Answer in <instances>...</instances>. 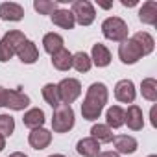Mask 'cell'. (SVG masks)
Here are the masks:
<instances>
[{
  "label": "cell",
  "instance_id": "obj_4",
  "mask_svg": "<svg viewBox=\"0 0 157 157\" xmlns=\"http://www.w3.org/2000/svg\"><path fill=\"white\" fill-rule=\"evenodd\" d=\"M70 13L74 15V21L82 26H91L96 19V11L89 0H76L72 4Z\"/></svg>",
  "mask_w": 157,
  "mask_h": 157
},
{
  "label": "cell",
  "instance_id": "obj_12",
  "mask_svg": "<svg viewBox=\"0 0 157 157\" xmlns=\"http://www.w3.org/2000/svg\"><path fill=\"white\" fill-rule=\"evenodd\" d=\"M15 54H17L19 59H21L22 63H26V65H32V63H35V61L39 59V50H37L35 43H33V41H28V39L17 48Z\"/></svg>",
  "mask_w": 157,
  "mask_h": 157
},
{
  "label": "cell",
  "instance_id": "obj_9",
  "mask_svg": "<svg viewBox=\"0 0 157 157\" xmlns=\"http://www.w3.org/2000/svg\"><path fill=\"white\" fill-rule=\"evenodd\" d=\"M0 17H2V21H10V22L22 21L24 8L15 2H4V4H0Z\"/></svg>",
  "mask_w": 157,
  "mask_h": 157
},
{
  "label": "cell",
  "instance_id": "obj_16",
  "mask_svg": "<svg viewBox=\"0 0 157 157\" xmlns=\"http://www.w3.org/2000/svg\"><path fill=\"white\" fill-rule=\"evenodd\" d=\"M91 61L96 65V67H107L109 63H111V52H109V48L105 46V44H102V43H96V44H93V56H91Z\"/></svg>",
  "mask_w": 157,
  "mask_h": 157
},
{
  "label": "cell",
  "instance_id": "obj_28",
  "mask_svg": "<svg viewBox=\"0 0 157 157\" xmlns=\"http://www.w3.org/2000/svg\"><path fill=\"white\" fill-rule=\"evenodd\" d=\"M33 8H35V11H39V15H52L56 10H59V2H50V0H35Z\"/></svg>",
  "mask_w": 157,
  "mask_h": 157
},
{
  "label": "cell",
  "instance_id": "obj_29",
  "mask_svg": "<svg viewBox=\"0 0 157 157\" xmlns=\"http://www.w3.org/2000/svg\"><path fill=\"white\" fill-rule=\"evenodd\" d=\"M15 131V118L11 115H0V135L4 139Z\"/></svg>",
  "mask_w": 157,
  "mask_h": 157
},
{
  "label": "cell",
  "instance_id": "obj_37",
  "mask_svg": "<svg viewBox=\"0 0 157 157\" xmlns=\"http://www.w3.org/2000/svg\"><path fill=\"white\" fill-rule=\"evenodd\" d=\"M48 157H65V155H61V153H54V155H48Z\"/></svg>",
  "mask_w": 157,
  "mask_h": 157
},
{
  "label": "cell",
  "instance_id": "obj_6",
  "mask_svg": "<svg viewBox=\"0 0 157 157\" xmlns=\"http://www.w3.org/2000/svg\"><path fill=\"white\" fill-rule=\"evenodd\" d=\"M118 57L124 65H135L142 57V50L133 39H126L118 46Z\"/></svg>",
  "mask_w": 157,
  "mask_h": 157
},
{
  "label": "cell",
  "instance_id": "obj_17",
  "mask_svg": "<svg viewBox=\"0 0 157 157\" xmlns=\"http://www.w3.org/2000/svg\"><path fill=\"white\" fill-rule=\"evenodd\" d=\"M50 17H52V22H54L56 26L63 28V30H72L74 24H76L74 15L70 13V10H56Z\"/></svg>",
  "mask_w": 157,
  "mask_h": 157
},
{
  "label": "cell",
  "instance_id": "obj_31",
  "mask_svg": "<svg viewBox=\"0 0 157 157\" xmlns=\"http://www.w3.org/2000/svg\"><path fill=\"white\" fill-rule=\"evenodd\" d=\"M6 96H8V89L0 87V107H6Z\"/></svg>",
  "mask_w": 157,
  "mask_h": 157
},
{
  "label": "cell",
  "instance_id": "obj_27",
  "mask_svg": "<svg viewBox=\"0 0 157 157\" xmlns=\"http://www.w3.org/2000/svg\"><path fill=\"white\" fill-rule=\"evenodd\" d=\"M13 52H17V48L26 41V35L22 33V32H19V30H10L6 35H4V39H2Z\"/></svg>",
  "mask_w": 157,
  "mask_h": 157
},
{
  "label": "cell",
  "instance_id": "obj_22",
  "mask_svg": "<svg viewBox=\"0 0 157 157\" xmlns=\"http://www.w3.org/2000/svg\"><path fill=\"white\" fill-rule=\"evenodd\" d=\"M105 118H107V124H105V126L117 129V128L124 126V109H122L120 105H113V107L107 109Z\"/></svg>",
  "mask_w": 157,
  "mask_h": 157
},
{
  "label": "cell",
  "instance_id": "obj_36",
  "mask_svg": "<svg viewBox=\"0 0 157 157\" xmlns=\"http://www.w3.org/2000/svg\"><path fill=\"white\" fill-rule=\"evenodd\" d=\"M10 157H28L26 153H22V151H15V153H11Z\"/></svg>",
  "mask_w": 157,
  "mask_h": 157
},
{
  "label": "cell",
  "instance_id": "obj_13",
  "mask_svg": "<svg viewBox=\"0 0 157 157\" xmlns=\"http://www.w3.org/2000/svg\"><path fill=\"white\" fill-rule=\"evenodd\" d=\"M113 144L118 153H135L139 148V142L131 135H117L113 137Z\"/></svg>",
  "mask_w": 157,
  "mask_h": 157
},
{
  "label": "cell",
  "instance_id": "obj_1",
  "mask_svg": "<svg viewBox=\"0 0 157 157\" xmlns=\"http://www.w3.org/2000/svg\"><path fill=\"white\" fill-rule=\"evenodd\" d=\"M107 96H109V93H107L105 83H100V82L93 83L87 89L85 100L82 104V115H83V118L85 120H96L102 115V111H104V107L107 104Z\"/></svg>",
  "mask_w": 157,
  "mask_h": 157
},
{
  "label": "cell",
  "instance_id": "obj_2",
  "mask_svg": "<svg viewBox=\"0 0 157 157\" xmlns=\"http://www.w3.org/2000/svg\"><path fill=\"white\" fill-rule=\"evenodd\" d=\"M74 128V111L67 104H59L54 109L52 117V129L56 133H67Z\"/></svg>",
  "mask_w": 157,
  "mask_h": 157
},
{
  "label": "cell",
  "instance_id": "obj_10",
  "mask_svg": "<svg viewBox=\"0 0 157 157\" xmlns=\"http://www.w3.org/2000/svg\"><path fill=\"white\" fill-rule=\"evenodd\" d=\"M30 105V96L24 94L22 91L15 89V91H8V96H6V107L13 109V111H22Z\"/></svg>",
  "mask_w": 157,
  "mask_h": 157
},
{
  "label": "cell",
  "instance_id": "obj_14",
  "mask_svg": "<svg viewBox=\"0 0 157 157\" xmlns=\"http://www.w3.org/2000/svg\"><path fill=\"white\" fill-rule=\"evenodd\" d=\"M139 19L144 24L155 26L157 24V2L155 0H148L142 4V8L139 10Z\"/></svg>",
  "mask_w": 157,
  "mask_h": 157
},
{
  "label": "cell",
  "instance_id": "obj_19",
  "mask_svg": "<svg viewBox=\"0 0 157 157\" xmlns=\"http://www.w3.org/2000/svg\"><path fill=\"white\" fill-rule=\"evenodd\" d=\"M65 44V41H63V37L59 35V33H46L44 37H43V46H44V52H48L50 56H54L56 52H59L61 48H65L63 46Z\"/></svg>",
  "mask_w": 157,
  "mask_h": 157
},
{
  "label": "cell",
  "instance_id": "obj_25",
  "mask_svg": "<svg viewBox=\"0 0 157 157\" xmlns=\"http://www.w3.org/2000/svg\"><path fill=\"white\" fill-rule=\"evenodd\" d=\"M140 93L148 102H157V82L153 78H144L140 83Z\"/></svg>",
  "mask_w": 157,
  "mask_h": 157
},
{
  "label": "cell",
  "instance_id": "obj_7",
  "mask_svg": "<svg viewBox=\"0 0 157 157\" xmlns=\"http://www.w3.org/2000/svg\"><path fill=\"white\" fill-rule=\"evenodd\" d=\"M115 96L118 102L122 104H133L137 93H135V85L131 80H120L117 85H115Z\"/></svg>",
  "mask_w": 157,
  "mask_h": 157
},
{
  "label": "cell",
  "instance_id": "obj_24",
  "mask_svg": "<svg viewBox=\"0 0 157 157\" xmlns=\"http://www.w3.org/2000/svg\"><path fill=\"white\" fill-rule=\"evenodd\" d=\"M72 67L78 72H89L93 67V61L85 52H76V54H72Z\"/></svg>",
  "mask_w": 157,
  "mask_h": 157
},
{
  "label": "cell",
  "instance_id": "obj_32",
  "mask_svg": "<svg viewBox=\"0 0 157 157\" xmlns=\"http://www.w3.org/2000/svg\"><path fill=\"white\" fill-rule=\"evenodd\" d=\"M96 157H120L117 151H100Z\"/></svg>",
  "mask_w": 157,
  "mask_h": 157
},
{
  "label": "cell",
  "instance_id": "obj_15",
  "mask_svg": "<svg viewBox=\"0 0 157 157\" xmlns=\"http://www.w3.org/2000/svg\"><path fill=\"white\" fill-rule=\"evenodd\" d=\"M76 150H78V153L83 155V157H96L100 153V142H96L93 137H85L82 140H78Z\"/></svg>",
  "mask_w": 157,
  "mask_h": 157
},
{
  "label": "cell",
  "instance_id": "obj_11",
  "mask_svg": "<svg viewBox=\"0 0 157 157\" xmlns=\"http://www.w3.org/2000/svg\"><path fill=\"white\" fill-rule=\"evenodd\" d=\"M124 124H128L129 129L139 131L144 126V117H142V109L139 105H129L128 111H124Z\"/></svg>",
  "mask_w": 157,
  "mask_h": 157
},
{
  "label": "cell",
  "instance_id": "obj_34",
  "mask_svg": "<svg viewBox=\"0 0 157 157\" xmlns=\"http://www.w3.org/2000/svg\"><path fill=\"white\" fill-rule=\"evenodd\" d=\"M151 126H153V128L157 126V120H155V107H151Z\"/></svg>",
  "mask_w": 157,
  "mask_h": 157
},
{
  "label": "cell",
  "instance_id": "obj_35",
  "mask_svg": "<svg viewBox=\"0 0 157 157\" xmlns=\"http://www.w3.org/2000/svg\"><path fill=\"white\" fill-rule=\"evenodd\" d=\"M4 148H6V139H4L2 135H0V151H2Z\"/></svg>",
  "mask_w": 157,
  "mask_h": 157
},
{
  "label": "cell",
  "instance_id": "obj_5",
  "mask_svg": "<svg viewBox=\"0 0 157 157\" xmlns=\"http://www.w3.org/2000/svg\"><path fill=\"white\" fill-rule=\"evenodd\" d=\"M57 93H59V98L63 104L70 105L74 100L80 98L82 94V83L76 80V78H65L57 83Z\"/></svg>",
  "mask_w": 157,
  "mask_h": 157
},
{
  "label": "cell",
  "instance_id": "obj_26",
  "mask_svg": "<svg viewBox=\"0 0 157 157\" xmlns=\"http://www.w3.org/2000/svg\"><path fill=\"white\" fill-rule=\"evenodd\" d=\"M43 98H44V102L48 104V105H52L54 109L61 104V98H59V93H57V85H54V83H46L44 87H43Z\"/></svg>",
  "mask_w": 157,
  "mask_h": 157
},
{
  "label": "cell",
  "instance_id": "obj_18",
  "mask_svg": "<svg viewBox=\"0 0 157 157\" xmlns=\"http://www.w3.org/2000/svg\"><path fill=\"white\" fill-rule=\"evenodd\" d=\"M22 122H24V126L30 128V129L43 128V124H44V111L39 109V107H33V109H30V111L24 113Z\"/></svg>",
  "mask_w": 157,
  "mask_h": 157
},
{
  "label": "cell",
  "instance_id": "obj_3",
  "mask_svg": "<svg viewBox=\"0 0 157 157\" xmlns=\"http://www.w3.org/2000/svg\"><path fill=\"white\" fill-rule=\"evenodd\" d=\"M102 33L109 41L122 43L128 39V24L120 17H107L102 22Z\"/></svg>",
  "mask_w": 157,
  "mask_h": 157
},
{
  "label": "cell",
  "instance_id": "obj_20",
  "mask_svg": "<svg viewBox=\"0 0 157 157\" xmlns=\"http://www.w3.org/2000/svg\"><path fill=\"white\" fill-rule=\"evenodd\" d=\"M139 46H140V50H142V56H148V54H151L153 52V48H155V41H153V37L148 33V32H137L133 37H131Z\"/></svg>",
  "mask_w": 157,
  "mask_h": 157
},
{
  "label": "cell",
  "instance_id": "obj_8",
  "mask_svg": "<svg viewBox=\"0 0 157 157\" xmlns=\"http://www.w3.org/2000/svg\"><path fill=\"white\" fill-rule=\"evenodd\" d=\"M28 142L33 150H44L50 142H52V133L44 128H37L32 129V133L28 135Z\"/></svg>",
  "mask_w": 157,
  "mask_h": 157
},
{
  "label": "cell",
  "instance_id": "obj_23",
  "mask_svg": "<svg viewBox=\"0 0 157 157\" xmlns=\"http://www.w3.org/2000/svg\"><path fill=\"white\" fill-rule=\"evenodd\" d=\"M91 137L96 140V142H111L113 140V131L109 126L105 124H94L91 128Z\"/></svg>",
  "mask_w": 157,
  "mask_h": 157
},
{
  "label": "cell",
  "instance_id": "obj_38",
  "mask_svg": "<svg viewBox=\"0 0 157 157\" xmlns=\"http://www.w3.org/2000/svg\"><path fill=\"white\" fill-rule=\"evenodd\" d=\"M148 157H157V155H148Z\"/></svg>",
  "mask_w": 157,
  "mask_h": 157
},
{
  "label": "cell",
  "instance_id": "obj_30",
  "mask_svg": "<svg viewBox=\"0 0 157 157\" xmlns=\"http://www.w3.org/2000/svg\"><path fill=\"white\" fill-rule=\"evenodd\" d=\"M15 56V52L4 43V41H0V63H6V61H10L11 57Z\"/></svg>",
  "mask_w": 157,
  "mask_h": 157
},
{
  "label": "cell",
  "instance_id": "obj_21",
  "mask_svg": "<svg viewBox=\"0 0 157 157\" xmlns=\"http://www.w3.org/2000/svg\"><path fill=\"white\" fill-rule=\"evenodd\" d=\"M52 65L57 70H68L72 67V54L67 48H61L59 52H56L52 56Z\"/></svg>",
  "mask_w": 157,
  "mask_h": 157
},
{
  "label": "cell",
  "instance_id": "obj_33",
  "mask_svg": "<svg viewBox=\"0 0 157 157\" xmlns=\"http://www.w3.org/2000/svg\"><path fill=\"white\" fill-rule=\"evenodd\" d=\"M135 4H137V0H129V2H128V0H122V6H126V8H131Z\"/></svg>",
  "mask_w": 157,
  "mask_h": 157
}]
</instances>
